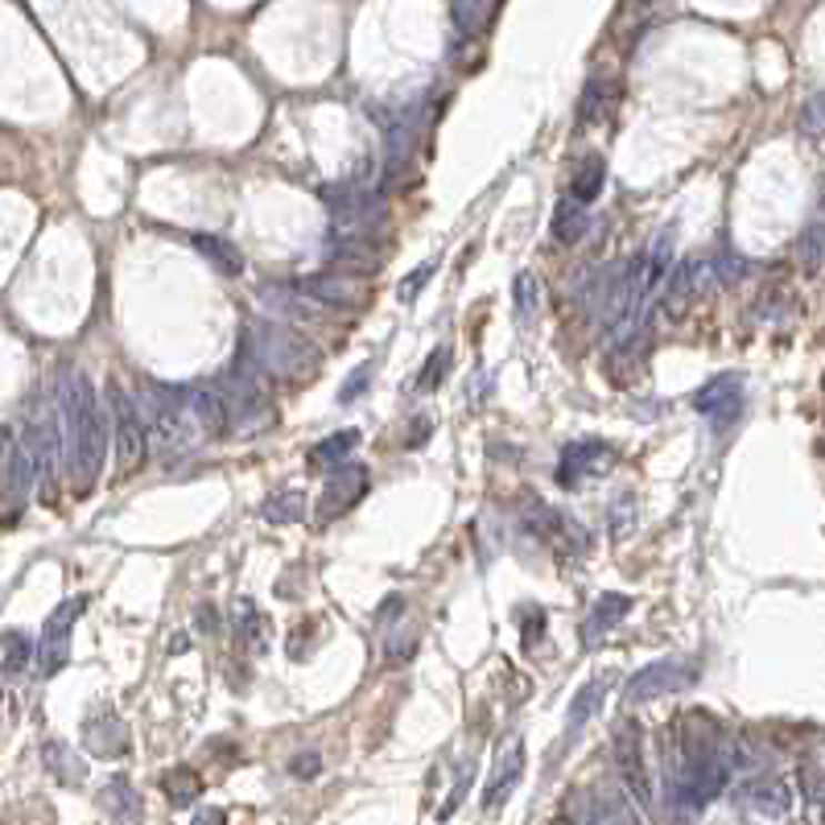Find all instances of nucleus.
Masks as SVG:
<instances>
[{"label": "nucleus", "mask_w": 825, "mask_h": 825, "mask_svg": "<svg viewBox=\"0 0 825 825\" xmlns=\"http://www.w3.org/2000/svg\"><path fill=\"white\" fill-rule=\"evenodd\" d=\"M33 661L30 636L26 632H4V673L13 677L17 668H26Z\"/></svg>", "instance_id": "cd10ccee"}, {"label": "nucleus", "mask_w": 825, "mask_h": 825, "mask_svg": "<svg viewBox=\"0 0 825 825\" xmlns=\"http://www.w3.org/2000/svg\"><path fill=\"white\" fill-rule=\"evenodd\" d=\"M240 348L256 360V368H261L264 376L276 380H305L319 368V348L305 343L293 326H281V322H256V326H248Z\"/></svg>", "instance_id": "f03ea898"}, {"label": "nucleus", "mask_w": 825, "mask_h": 825, "mask_svg": "<svg viewBox=\"0 0 825 825\" xmlns=\"http://www.w3.org/2000/svg\"><path fill=\"white\" fill-rule=\"evenodd\" d=\"M450 17H454V26H459L463 33H479L495 17V9L492 4H454Z\"/></svg>", "instance_id": "c85d7f7f"}, {"label": "nucleus", "mask_w": 825, "mask_h": 825, "mask_svg": "<svg viewBox=\"0 0 825 825\" xmlns=\"http://www.w3.org/2000/svg\"><path fill=\"white\" fill-rule=\"evenodd\" d=\"M697 681V668L690 665V661H681V656H665V661H656V665H644L636 673V677L627 681V702H652V697H665V694H677V690H685V685H694Z\"/></svg>", "instance_id": "423d86ee"}, {"label": "nucleus", "mask_w": 825, "mask_h": 825, "mask_svg": "<svg viewBox=\"0 0 825 825\" xmlns=\"http://www.w3.org/2000/svg\"><path fill=\"white\" fill-rule=\"evenodd\" d=\"M293 772H298V776H314V772H319V755H314V752H305L302 755V759H293Z\"/></svg>", "instance_id": "f704fd0d"}, {"label": "nucleus", "mask_w": 825, "mask_h": 825, "mask_svg": "<svg viewBox=\"0 0 825 825\" xmlns=\"http://www.w3.org/2000/svg\"><path fill=\"white\" fill-rule=\"evenodd\" d=\"M54 405L67 430V463H71L74 487L88 492L103 475L108 459V434H112V409L100 401V392L83 372H62Z\"/></svg>", "instance_id": "f257e3e1"}, {"label": "nucleus", "mask_w": 825, "mask_h": 825, "mask_svg": "<svg viewBox=\"0 0 825 825\" xmlns=\"http://www.w3.org/2000/svg\"><path fill=\"white\" fill-rule=\"evenodd\" d=\"M355 446H360V430H339V434H331L326 442H319V446L310 450V463H314V466H339Z\"/></svg>", "instance_id": "5701e85b"}, {"label": "nucleus", "mask_w": 825, "mask_h": 825, "mask_svg": "<svg viewBox=\"0 0 825 825\" xmlns=\"http://www.w3.org/2000/svg\"><path fill=\"white\" fill-rule=\"evenodd\" d=\"M372 372H376V363H363L360 372H351L348 384H343V392H339V401H343V405H351V401H355V396H360V392L368 389V380H372Z\"/></svg>", "instance_id": "72a5a7b5"}, {"label": "nucleus", "mask_w": 825, "mask_h": 825, "mask_svg": "<svg viewBox=\"0 0 825 825\" xmlns=\"http://www.w3.org/2000/svg\"><path fill=\"white\" fill-rule=\"evenodd\" d=\"M738 805L743 809H755L764 817H784L793 809V788L776 776H752V781L738 788Z\"/></svg>", "instance_id": "ddd939ff"}, {"label": "nucleus", "mask_w": 825, "mask_h": 825, "mask_svg": "<svg viewBox=\"0 0 825 825\" xmlns=\"http://www.w3.org/2000/svg\"><path fill=\"white\" fill-rule=\"evenodd\" d=\"M611 752H615V767H620V781H623V788H627V796H632L644 813L656 809L648 752H644V731H640L636 718H620V723H615V731H611Z\"/></svg>", "instance_id": "20e7f679"}, {"label": "nucleus", "mask_w": 825, "mask_h": 825, "mask_svg": "<svg viewBox=\"0 0 825 825\" xmlns=\"http://www.w3.org/2000/svg\"><path fill=\"white\" fill-rule=\"evenodd\" d=\"M521 772H524V743H512V747L500 755L492 781H487V788H483V809H500L507 796H512L516 781H521Z\"/></svg>", "instance_id": "4468645a"}, {"label": "nucleus", "mask_w": 825, "mask_h": 825, "mask_svg": "<svg viewBox=\"0 0 825 825\" xmlns=\"http://www.w3.org/2000/svg\"><path fill=\"white\" fill-rule=\"evenodd\" d=\"M42 752H46V764H50L54 776H62V781H71V784L83 781V764L74 759L71 747H62V743H46Z\"/></svg>", "instance_id": "393cba45"}, {"label": "nucleus", "mask_w": 825, "mask_h": 825, "mask_svg": "<svg viewBox=\"0 0 825 825\" xmlns=\"http://www.w3.org/2000/svg\"><path fill=\"white\" fill-rule=\"evenodd\" d=\"M413 425H417V430H413V437H409V446H421V437H430V425H434V421H430V417H417Z\"/></svg>", "instance_id": "e433bc0d"}, {"label": "nucleus", "mask_w": 825, "mask_h": 825, "mask_svg": "<svg viewBox=\"0 0 825 825\" xmlns=\"http://www.w3.org/2000/svg\"><path fill=\"white\" fill-rule=\"evenodd\" d=\"M190 825H228V813L223 809H203V813H194V822Z\"/></svg>", "instance_id": "c9c22d12"}, {"label": "nucleus", "mask_w": 825, "mask_h": 825, "mask_svg": "<svg viewBox=\"0 0 825 825\" xmlns=\"http://www.w3.org/2000/svg\"><path fill=\"white\" fill-rule=\"evenodd\" d=\"M103 805L117 813V817H137L141 813V801H137V793H132V784L129 781H112L108 784V793H103Z\"/></svg>", "instance_id": "bb28decb"}, {"label": "nucleus", "mask_w": 825, "mask_h": 825, "mask_svg": "<svg viewBox=\"0 0 825 825\" xmlns=\"http://www.w3.org/2000/svg\"><path fill=\"white\" fill-rule=\"evenodd\" d=\"M516 319H524V322L536 319V276L533 273L516 276Z\"/></svg>", "instance_id": "2f4dec72"}, {"label": "nucleus", "mask_w": 825, "mask_h": 825, "mask_svg": "<svg viewBox=\"0 0 825 825\" xmlns=\"http://www.w3.org/2000/svg\"><path fill=\"white\" fill-rule=\"evenodd\" d=\"M611 83L607 79H594V83H586V91H582V103H578V124L582 129H591V124H598V120L607 117V108H611Z\"/></svg>", "instance_id": "412c9836"}, {"label": "nucleus", "mask_w": 825, "mask_h": 825, "mask_svg": "<svg viewBox=\"0 0 825 825\" xmlns=\"http://www.w3.org/2000/svg\"><path fill=\"white\" fill-rule=\"evenodd\" d=\"M298 293H305L310 302L326 305V310H355L360 305V281L355 276H339V273H319V276H305L293 285Z\"/></svg>", "instance_id": "f8f14e48"}, {"label": "nucleus", "mask_w": 825, "mask_h": 825, "mask_svg": "<svg viewBox=\"0 0 825 825\" xmlns=\"http://www.w3.org/2000/svg\"><path fill=\"white\" fill-rule=\"evenodd\" d=\"M627 607H632V603H627L623 594H611V591L598 594V598H594V607L586 611V623H582V640H586V644H598V640L607 636L615 623H623Z\"/></svg>", "instance_id": "2eb2a0df"}, {"label": "nucleus", "mask_w": 825, "mask_h": 825, "mask_svg": "<svg viewBox=\"0 0 825 825\" xmlns=\"http://www.w3.org/2000/svg\"><path fill=\"white\" fill-rule=\"evenodd\" d=\"M603 182H607V161L598 158V153H591V158H582L578 165H574V174H570V199L578 207H591L598 194H603Z\"/></svg>", "instance_id": "dca6fc26"}, {"label": "nucleus", "mask_w": 825, "mask_h": 825, "mask_svg": "<svg viewBox=\"0 0 825 825\" xmlns=\"http://www.w3.org/2000/svg\"><path fill=\"white\" fill-rule=\"evenodd\" d=\"M801 137H809V141H822L825 137V91H817V95H809L805 100V108H801Z\"/></svg>", "instance_id": "a878e982"}, {"label": "nucleus", "mask_w": 825, "mask_h": 825, "mask_svg": "<svg viewBox=\"0 0 825 825\" xmlns=\"http://www.w3.org/2000/svg\"><path fill=\"white\" fill-rule=\"evenodd\" d=\"M79 611H83V603H79V598H67V603L46 620V636H42V648H38L46 677H54V673L67 665V656H71V632H74Z\"/></svg>", "instance_id": "1a4fd4ad"}, {"label": "nucleus", "mask_w": 825, "mask_h": 825, "mask_svg": "<svg viewBox=\"0 0 825 825\" xmlns=\"http://www.w3.org/2000/svg\"><path fill=\"white\" fill-rule=\"evenodd\" d=\"M322 203L331 211L334 240H372V232L384 219L380 194L363 187H326L322 190Z\"/></svg>", "instance_id": "7ed1b4c3"}, {"label": "nucleus", "mask_w": 825, "mask_h": 825, "mask_svg": "<svg viewBox=\"0 0 825 825\" xmlns=\"http://www.w3.org/2000/svg\"><path fill=\"white\" fill-rule=\"evenodd\" d=\"M363 492H368V471L355 463L339 466L331 479H326V487H322V504H319V521H334V516H343V512H351V507L360 504Z\"/></svg>", "instance_id": "9d476101"}, {"label": "nucleus", "mask_w": 825, "mask_h": 825, "mask_svg": "<svg viewBox=\"0 0 825 825\" xmlns=\"http://www.w3.org/2000/svg\"><path fill=\"white\" fill-rule=\"evenodd\" d=\"M586 228H591L586 207H578L574 199H562L557 211H553V235H557L562 244H578L582 235H586Z\"/></svg>", "instance_id": "6ab92c4d"}, {"label": "nucleus", "mask_w": 825, "mask_h": 825, "mask_svg": "<svg viewBox=\"0 0 825 825\" xmlns=\"http://www.w3.org/2000/svg\"><path fill=\"white\" fill-rule=\"evenodd\" d=\"M603 685H607V677H594L586 681L578 690V697H574V706H570V718H565V735L574 738L586 726V718H591L594 710L603 706Z\"/></svg>", "instance_id": "aec40b11"}, {"label": "nucleus", "mask_w": 825, "mask_h": 825, "mask_svg": "<svg viewBox=\"0 0 825 825\" xmlns=\"http://www.w3.org/2000/svg\"><path fill=\"white\" fill-rule=\"evenodd\" d=\"M161 788H165V796H170L174 805H190V801H199V796H203V781H199L190 767H174V772H165Z\"/></svg>", "instance_id": "b1692460"}, {"label": "nucleus", "mask_w": 825, "mask_h": 825, "mask_svg": "<svg viewBox=\"0 0 825 825\" xmlns=\"http://www.w3.org/2000/svg\"><path fill=\"white\" fill-rule=\"evenodd\" d=\"M450 372V348H437L434 355H430V368H421L417 376V389L421 392H434L437 384H442V376Z\"/></svg>", "instance_id": "7c9ffc66"}, {"label": "nucleus", "mask_w": 825, "mask_h": 825, "mask_svg": "<svg viewBox=\"0 0 825 825\" xmlns=\"http://www.w3.org/2000/svg\"><path fill=\"white\" fill-rule=\"evenodd\" d=\"M710 285H718V281H714V264H710V256L681 261L665 285V314L668 319H681V314L690 310V302H694L697 293H706Z\"/></svg>", "instance_id": "0eeeda50"}, {"label": "nucleus", "mask_w": 825, "mask_h": 825, "mask_svg": "<svg viewBox=\"0 0 825 825\" xmlns=\"http://www.w3.org/2000/svg\"><path fill=\"white\" fill-rule=\"evenodd\" d=\"M334 269L348 273H376L380 269V248L372 240H334Z\"/></svg>", "instance_id": "a211bd4d"}, {"label": "nucleus", "mask_w": 825, "mask_h": 825, "mask_svg": "<svg viewBox=\"0 0 825 825\" xmlns=\"http://www.w3.org/2000/svg\"><path fill=\"white\" fill-rule=\"evenodd\" d=\"M264 516H269L273 524L298 521V516H302V495H298V492H281L276 500H269V504H264Z\"/></svg>", "instance_id": "c756f323"}, {"label": "nucleus", "mask_w": 825, "mask_h": 825, "mask_svg": "<svg viewBox=\"0 0 825 825\" xmlns=\"http://www.w3.org/2000/svg\"><path fill=\"white\" fill-rule=\"evenodd\" d=\"M694 409L702 417H710L714 430H731L738 413H743V384H738V376L710 380L706 389L694 392Z\"/></svg>", "instance_id": "6e6552de"}, {"label": "nucleus", "mask_w": 825, "mask_h": 825, "mask_svg": "<svg viewBox=\"0 0 825 825\" xmlns=\"http://www.w3.org/2000/svg\"><path fill=\"white\" fill-rule=\"evenodd\" d=\"M190 248L199 252V256H207V261L215 264L219 273H228V276H240L244 273V256H240V248L232 244V240H223V235H190Z\"/></svg>", "instance_id": "f3484780"}, {"label": "nucleus", "mask_w": 825, "mask_h": 825, "mask_svg": "<svg viewBox=\"0 0 825 825\" xmlns=\"http://www.w3.org/2000/svg\"><path fill=\"white\" fill-rule=\"evenodd\" d=\"M822 190H825V187H822Z\"/></svg>", "instance_id": "4c0bfd02"}, {"label": "nucleus", "mask_w": 825, "mask_h": 825, "mask_svg": "<svg viewBox=\"0 0 825 825\" xmlns=\"http://www.w3.org/2000/svg\"><path fill=\"white\" fill-rule=\"evenodd\" d=\"M108 409H112V434H117V454L124 466H137L145 459L149 430L141 417V405L120 380H108Z\"/></svg>", "instance_id": "39448f33"}, {"label": "nucleus", "mask_w": 825, "mask_h": 825, "mask_svg": "<svg viewBox=\"0 0 825 825\" xmlns=\"http://www.w3.org/2000/svg\"><path fill=\"white\" fill-rule=\"evenodd\" d=\"M796 261H801L805 273H817L825 264V219H813L809 228L801 232V240H796Z\"/></svg>", "instance_id": "4be33fe9"}, {"label": "nucleus", "mask_w": 825, "mask_h": 825, "mask_svg": "<svg viewBox=\"0 0 825 825\" xmlns=\"http://www.w3.org/2000/svg\"><path fill=\"white\" fill-rule=\"evenodd\" d=\"M677 228L668 223V228H661V232L652 235V244L640 252V269H644V290H648V298H656V293L668 285V276H673V269H677Z\"/></svg>", "instance_id": "9b49d317"}, {"label": "nucleus", "mask_w": 825, "mask_h": 825, "mask_svg": "<svg viewBox=\"0 0 825 825\" xmlns=\"http://www.w3.org/2000/svg\"><path fill=\"white\" fill-rule=\"evenodd\" d=\"M434 273H437V261L413 269V273L401 281V302H413V298H417V290H421V285H430V276H434Z\"/></svg>", "instance_id": "473e14b6"}]
</instances>
